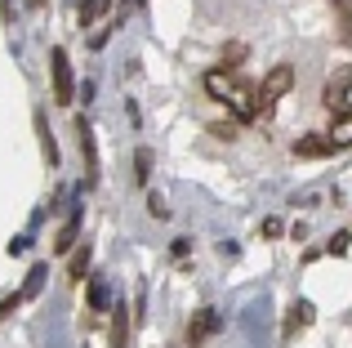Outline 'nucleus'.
<instances>
[{
	"instance_id": "nucleus-10",
	"label": "nucleus",
	"mask_w": 352,
	"mask_h": 348,
	"mask_svg": "<svg viewBox=\"0 0 352 348\" xmlns=\"http://www.w3.org/2000/svg\"><path fill=\"white\" fill-rule=\"evenodd\" d=\"M80 224H85V219H80V210H72V215H67V224L58 228V241H54V250H58V254H67L72 246H76V237H80Z\"/></svg>"
},
{
	"instance_id": "nucleus-7",
	"label": "nucleus",
	"mask_w": 352,
	"mask_h": 348,
	"mask_svg": "<svg viewBox=\"0 0 352 348\" xmlns=\"http://www.w3.org/2000/svg\"><path fill=\"white\" fill-rule=\"evenodd\" d=\"M85 299H89V308L94 313H112V286H107V277L103 272H89V286H85Z\"/></svg>"
},
{
	"instance_id": "nucleus-5",
	"label": "nucleus",
	"mask_w": 352,
	"mask_h": 348,
	"mask_svg": "<svg viewBox=\"0 0 352 348\" xmlns=\"http://www.w3.org/2000/svg\"><path fill=\"white\" fill-rule=\"evenodd\" d=\"M348 94H352V67H335V76L326 80V107L330 112H348Z\"/></svg>"
},
{
	"instance_id": "nucleus-24",
	"label": "nucleus",
	"mask_w": 352,
	"mask_h": 348,
	"mask_svg": "<svg viewBox=\"0 0 352 348\" xmlns=\"http://www.w3.org/2000/svg\"><path fill=\"white\" fill-rule=\"evenodd\" d=\"M41 5H45V0H32V9H41Z\"/></svg>"
},
{
	"instance_id": "nucleus-11",
	"label": "nucleus",
	"mask_w": 352,
	"mask_h": 348,
	"mask_svg": "<svg viewBox=\"0 0 352 348\" xmlns=\"http://www.w3.org/2000/svg\"><path fill=\"white\" fill-rule=\"evenodd\" d=\"M112 348H129V308L112 304Z\"/></svg>"
},
{
	"instance_id": "nucleus-18",
	"label": "nucleus",
	"mask_w": 352,
	"mask_h": 348,
	"mask_svg": "<svg viewBox=\"0 0 352 348\" xmlns=\"http://www.w3.org/2000/svg\"><path fill=\"white\" fill-rule=\"evenodd\" d=\"M330 134H335L339 143H352V112H339V116H335V130H330Z\"/></svg>"
},
{
	"instance_id": "nucleus-22",
	"label": "nucleus",
	"mask_w": 352,
	"mask_h": 348,
	"mask_svg": "<svg viewBox=\"0 0 352 348\" xmlns=\"http://www.w3.org/2000/svg\"><path fill=\"white\" fill-rule=\"evenodd\" d=\"M188 250H192V241H174L170 246V259H188Z\"/></svg>"
},
{
	"instance_id": "nucleus-1",
	"label": "nucleus",
	"mask_w": 352,
	"mask_h": 348,
	"mask_svg": "<svg viewBox=\"0 0 352 348\" xmlns=\"http://www.w3.org/2000/svg\"><path fill=\"white\" fill-rule=\"evenodd\" d=\"M206 94L214 98V103H223L228 112L236 116V121H254L258 116V89L245 80V72L228 67V63H219V67L206 72Z\"/></svg>"
},
{
	"instance_id": "nucleus-21",
	"label": "nucleus",
	"mask_w": 352,
	"mask_h": 348,
	"mask_svg": "<svg viewBox=\"0 0 352 348\" xmlns=\"http://www.w3.org/2000/svg\"><path fill=\"white\" fill-rule=\"evenodd\" d=\"M223 58H228V67H232V63H241V58H245V45H228V50H223Z\"/></svg>"
},
{
	"instance_id": "nucleus-23",
	"label": "nucleus",
	"mask_w": 352,
	"mask_h": 348,
	"mask_svg": "<svg viewBox=\"0 0 352 348\" xmlns=\"http://www.w3.org/2000/svg\"><path fill=\"white\" fill-rule=\"evenodd\" d=\"M281 232H285L281 219H267V224H263V237H281Z\"/></svg>"
},
{
	"instance_id": "nucleus-16",
	"label": "nucleus",
	"mask_w": 352,
	"mask_h": 348,
	"mask_svg": "<svg viewBox=\"0 0 352 348\" xmlns=\"http://www.w3.org/2000/svg\"><path fill=\"white\" fill-rule=\"evenodd\" d=\"M335 18H339V36H344V45H352V0H335Z\"/></svg>"
},
{
	"instance_id": "nucleus-13",
	"label": "nucleus",
	"mask_w": 352,
	"mask_h": 348,
	"mask_svg": "<svg viewBox=\"0 0 352 348\" xmlns=\"http://www.w3.org/2000/svg\"><path fill=\"white\" fill-rule=\"evenodd\" d=\"M89 250H94V246H85V241L72 246V263H67V277H72V281L89 277Z\"/></svg>"
},
{
	"instance_id": "nucleus-17",
	"label": "nucleus",
	"mask_w": 352,
	"mask_h": 348,
	"mask_svg": "<svg viewBox=\"0 0 352 348\" xmlns=\"http://www.w3.org/2000/svg\"><path fill=\"white\" fill-rule=\"evenodd\" d=\"M147 179H152V152H147V148H138V157H134V183L143 188Z\"/></svg>"
},
{
	"instance_id": "nucleus-3",
	"label": "nucleus",
	"mask_w": 352,
	"mask_h": 348,
	"mask_svg": "<svg viewBox=\"0 0 352 348\" xmlns=\"http://www.w3.org/2000/svg\"><path fill=\"white\" fill-rule=\"evenodd\" d=\"M290 85H294V67L290 63H281V67H272L263 76V85H258V116L267 112V107H276L285 94H290Z\"/></svg>"
},
{
	"instance_id": "nucleus-6",
	"label": "nucleus",
	"mask_w": 352,
	"mask_h": 348,
	"mask_svg": "<svg viewBox=\"0 0 352 348\" xmlns=\"http://www.w3.org/2000/svg\"><path fill=\"white\" fill-rule=\"evenodd\" d=\"M339 148H344V143H339L335 134H303V139L294 143V157H335Z\"/></svg>"
},
{
	"instance_id": "nucleus-8",
	"label": "nucleus",
	"mask_w": 352,
	"mask_h": 348,
	"mask_svg": "<svg viewBox=\"0 0 352 348\" xmlns=\"http://www.w3.org/2000/svg\"><path fill=\"white\" fill-rule=\"evenodd\" d=\"M32 121H36V139H41V157H45V166L58 170L63 152H58V143H54V130H50V121H45V112H36Z\"/></svg>"
},
{
	"instance_id": "nucleus-12",
	"label": "nucleus",
	"mask_w": 352,
	"mask_h": 348,
	"mask_svg": "<svg viewBox=\"0 0 352 348\" xmlns=\"http://www.w3.org/2000/svg\"><path fill=\"white\" fill-rule=\"evenodd\" d=\"M312 317H317V308H312V304H308V299H299V304H294V308H290V317H285V335H299V331H303V326H308V322H312Z\"/></svg>"
},
{
	"instance_id": "nucleus-20",
	"label": "nucleus",
	"mask_w": 352,
	"mask_h": 348,
	"mask_svg": "<svg viewBox=\"0 0 352 348\" xmlns=\"http://www.w3.org/2000/svg\"><path fill=\"white\" fill-rule=\"evenodd\" d=\"M348 241H352L348 232H335L330 237V254H348Z\"/></svg>"
},
{
	"instance_id": "nucleus-19",
	"label": "nucleus",
	"mask_w": 352,
	"mask_h": 348,
	"mask_svg": "<svg viewBox=\"0 0 352 348\" xmlns=\"http://www.w3.org/2000/svg\"><path fill=\"white\" fill-rule=\"evenodd\" d=\"M147 210H152V219H170V206H165L161 192H152V197H147Z\"/></svg>"
},
{
	"instance_id": "nucleus-14",
	"label": "nucleus",
	"mask_w": 352,
	"mask_h": 348,
	"mask_svg": "<svg viewBox=\"0 0 352 348\" xmlns=\"http://www.w3.org/2000/svg\"><path fill=\"white\" fill-rule=\"evenodd\" d=\"M45 277H50V268H45V263H32V272L23 277V290H18V295H23V299H36L45 290Z\"/></svg>"
},
{
	"instance_id": "nucleus-4",
	"label": "nucleus",
	"mask_w": 352,
	"mask_h": 348,
	"mask_svg": "<svg viewBox=\"0 0 352 348\" xmlns=\"http://www.w3.org/2000/svg\"><path fill=\"white\" fill-rule=\"evenodd\" d=\"M76 139H80V157H85V188L98 183V143H94V130H89L85 116H76Z\"/></svg>"
},
{
	"instance_id": "nucleus-9",
	"label": "nucleus",
	"mask_w": 352,
	"mask_h": 348,
	"mask_svg": "<svg viewBox=\"0 0 352 348\" xmlns=\"http://www.w3.org/2000/svg\"><path fill=\"white\" fill-rule=\"evenodd\" d=\"M214 331H219V313H214V308H197V317H192V326H188V344L192 348L206 344Z\"/></svg>"
},
{
	"instance_id": "nucleus-2",
	"label": "nucleus",
	"mask_w": 352,
	"mask_h": 348,
	"mask_svg": "<svg viewBox=\"0 0 352 348\" xmlns=\"http://www.w3.org/2000/svg\"><path fill=\"white\" fill-rule=\"evenodd\" d=\"M50 80H54V103L72 107V98H76V76H72V58H67L63 45L50 50Z\"/></svg>"
},
{
	"instance_id": "nucleus-15",
	"label": "nucleus",
	"mask_w": 352,
	"mask_h": 348,
	"mask_svg": "<svg viewBox=\"0 0 352 348\" xmlns=\"http://www.w3.org/2000/svg\"><path fill=\"white\" fill-rule=\"evenodd\" d=\"M107 9H112V0H85V5H80V27H94Z\"/></svg>"
}]
</instances>
